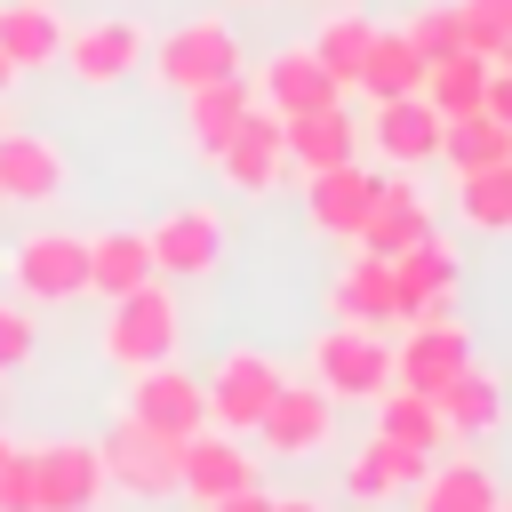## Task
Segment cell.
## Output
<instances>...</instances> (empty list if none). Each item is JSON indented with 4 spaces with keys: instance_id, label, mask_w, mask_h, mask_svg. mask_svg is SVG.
<instances>
[{
    "instance_id": "cell-42",
    "label": "cell",
    "mask_w": 512,
    "mask_h": 512,
    "mask_svg": "<svg viewBox=\"0 0 512 512\" xmlns=\"http://www.w3.org/2000/svg\"><path fill=\"white\" fill-rule=\"evenodd\" d=\"M8 80H16V64H8V56H0V88H8Z\"/></svg>"
},
{
    "instance_id": "cell-7",
    "label": "cell",
    "mask_w": 512,
    "mask_h": 512,
    "mask_svg": "<svg viewBox=\"0 0 512 512\" xmlns=\"http://www.w3.org/2000/svg\"><path fill=\"white\" fill-rule=\"evenodd\" d=\"M8 280H16V296H32V304L88 296V240H80V232H32V240L8 248Z\"/></svg>"
},
{
    "instance_id": "cell-19",
    "label": "cell",
    "mask_w": 512,
    "mask_h": 512,
    "mask_svg": "<svg viewBox=\"0 0 512 512\" xmlns=\"http://www.w3.org/2000/svg\"><path fill=\"white\" fill-rule=\"evenodd\" d=\"M344 88L320 72V56L312 48H280V56H264V72H256V104H272L280 120H296V112H320V104H336Z\"/></svg>"
},
{
    "instance_id": "cell-11",
    "label": "cell",
    "mask_w": 512,
    "mask_h": 512,
    "mask_svg": "<svg viewBox=\"0 0 512 512\" xmlns=\"http://www.w3.org/2000/svg\"><path fill=\"white\" fill-rule=\"evenodd\" d=\"M392 280H400V320H456V248L440 232L408 240L392 256Z\"/></svg>"
},
{
    "instance_id": "cell-22",
    "label": "cell",
    "mask_w": 512,
    "mask_h": 512,
    "mask_svg": "<svg viewBox=\"0 0 512 512\" xmlns=\"http://www.w3.org/2000/svg\"><path fill=\"white\" fill-rule=\"evenodd\" d=\"M368 136H376V152H384L392 168H424V160H440V112H432L424 96H384L376 120H368Z\"/></svg>"
},
{
    "instance_id": "cell-13",
    "label": "cell",
    "mask_w": 512,
    "mask_h": 512,
    "mask_svg": "<svg viewBox=\"0 0 512 512\" xmlns=\"http://www.w3.org/2000/svg\"><path fill=\"white\" fill-rule=\"evenodd\" d=\"M144 24H128V16H104V24H80V32H64V56L56 64H72V80H88V88H112V80H128L136 64H144Z\"/></svg>"
},
{
    "instance_id": "cell-15",
    "label": "cell",
    "mask_w": 512,
    "mask_h": 512,
    "mask_svg": "<svg viewBox=\"0 0 512 512\" xmlns=\"http://www.w3.org/2000/svg\"><path fill=\"white\" fill-rule=\"evenodd\" d=\"M256 480V456L240 448V432H224V424H200V432H184V496H232V488H248Z\"/></svg>"
},
{
    "instance_id": "cell-10",
    "label": "cell",
    "mask_w": 512,
    "mask_h": 512,
    "mask_svg": "<svg viewBox=\"0 0 512 512\" xmlns=\"http://www.w3.org/2000/svg\"><path fill=\"white\" fill-rule=\"evenodd\" d=\"M144 248H152V272H160V280H200V272H216V256H224V216H216V208H168V216L144 232Z\"/></svg>"
},
{
    "instance_id": "cell-17",
    "label": "cell",
    "mask_w": 512,
    "mask_h": 512,
    "mask_svg": "<svg viewBox=\"0 0 512 512\" xmlns=\"http://www.w3.org/2000/svg\"><path fill=\"white\" fill-rule=\"evenodd\" d=\"M328 312H336V320H352V328H392V320H400V280H392V256H368V248H360V256L336 272Z\"/></svg>"
},
{
    "instance_id": "cell-25",
    "label": "cell",
    "mask_w": 512,
    "mask_h": 512,
    "mask_svg": "<svg viewBox=\"0 0 512 512\" xmlns=\"http://www.w3.org/2000/svg\"><path fill=\"white\" fill-rule=\"evenodd\" d=\"M432 400H440V424H448V432H464V440H488V432L504 424V384H496L480 360H464Z\"/></svg>"
},
{
    "instance_id": "cell-5",
    "label": "cell",
    "mask_w": 512,
    "mask_h": 512,
    "mask_svg": "<svg viewBox=\"0 0 512 512\" xmlns=\"http://www.w3.org/2000/svg\"><path fill=\"white\" fill-rule=\"evenodd\" d=\"M96 456H104V480L128 488V496H176V480H184V440H168V432H152L136 416H120L96 440Z\"/></svg>"
},
{
    "instance_id": "cell-12",
    "label": "cell",
    "mask_w": 512,
    "mask_h": 512,
    "mask_svg": "<svg viewBox=\"0 0 512 512\" xmlns=\"http://www.w3.org/2000/svg\"><path fill=\"white\" fill-rule=\"evenodd\" d=\"M256 432H264L272 456H320L328 432H336V400H328L320 384H288V376H280V392H272V408L256 416Z\"/></svg>"
},
{
    "instance_id": "cell-9",
    "label": "cell",
    "mask_w": 512,
    "mask_h": 512,
    "mask_svg": "<svg viewBox=\"0 0 512 512\" xmlns=\"http://www.w3.org/2000/svg\"><path fill=\"white\" fill-rule=\"evenodd\" d=\"M216 168H224V184H232V192H272V184H280V168H288V120H280L272 104H248V112H240V128L224 136Z\"/></svg>"
},
{
    "instance_id": "cell-47",
    "label": "cell",
    "mask_w": 512,
    "mask_h": 512,
    "mask_svg": "<svg viewBox=\"0 0 512 512\" xmlns=\"http://www.w3.org/2000/svg\"><path fill=\"white\" fill-rule=\"evenodd\" d=\"M336 8H344V0H336Z\"/></svg>"
},
{
    "instance_id": "cell-30",
    "label": "cell",
    "mask_w": 512,
    "mask_h": 512,
    "mask_svg": "<svg viewBox=\"0 0 512 512\" xmlns=\"http://www.w3.org/2000/svg\"><path fill=\"white\" fill-rule=\"evenodd\" d=\"M480 96H488V56H472V48H448V56H432V64H424V104H432L440 120H456V112H480Z\"/></svg>"
},
{
    "instance_id": "cell-23",
    "label": "cell",
    "mask_w": 512,
    "mask_h": 512,
    "mask_svg": "<svg viewBox=\"0 0 512 512\" xmlns=\"http://www.w3.org/2000/svg\"><path fill=\"white\" fill-rule=\"evenodd\" d=\"M408 496H416V512H496V504H504L496 472H488V464H472V456L424 464V480H416Z\"/></svg>"
},
{
    "instance_id": "cell-37",
    "label": "cell",
    "mask_w": 512,
    "mask_h": 512,
    "mask_svg": "<svg viewBox=\"0 0 512 512\" xmlns=\"http://www.w3.org/2000/svg\"><path fill=\"white\" fill-rule=\"evenodd\" d=\"M32 360V312L24 304H0V376H16Z\"/></svg>"
},
{
    "instance_id": "cell-44",
    "label": "cell",
    "mask_w": 512,
    "mask_h": 512,
    "mask_svg": "<svg viewBox=\"0 0 512 512\" xmlns=\"http://www.w3.org/2000/svg\"><path fill=\"white\" fill-rule=\"evenodd\" d=\"M232 8H264V0H232Z\"/></svg>"
},
{
    "instance_id": "cell-40",
    "label": "cell",
    "mask_w": 512,
    "mask_h": 512,
    "mask_svg": "<svg viewBox=\"0 0 512 512\" xmlns=\"http://www.w3.org/2000/svg\"><path fill=\"white\" fill-rule=\"evenodd\" d=\"M200 512H272V496H264V488L248 480V488H232V496H208Z\"/></svg>"
},
{
    "instance_id": "cell-1",
    "label": "cell",
    "mask_w": 512,
    "mask_h": 512,
    "mask_svg": "<svg viewBox=\"0 0 512 512\" xmlns=\"http://www.w3.org/2000/svg\"><path fill=\"white\" fill-rule=\"evenodd\" d=\"M176 296L160 288V280H144V288H128V296H112V320H104V360L112 368H152V360H176Z\"/></svg>"
},
{
    "instance_id": "cell-35",
    "label": "cell",
    "mask_w": 512,
    "mask_h": 512,
    "mask_svg": "<svg viewBox=\"0 0 512 512\" xmlns=\"http://www.w3.org/2000/svg\"><path fill=\"white\" fill-rule=\"evenodd\" d=\"M400 32L416 40V56H424V64H432V56H448V48H464V16H456V0H432V8H416Z\"/></svg>"
},
{
    "instance_id": "cell-18",
    "label": "cell",
    "mask_w": 512,
    "mask_h": 512,
    "mask_svg": "<svg viewBox=\"0 0 512 512\" xmlns=\"http://www.w3.org/2000/svg\"><path fill=\"white\" fill-rule=\"evenodd\" d=\"M0 200H24V208L64 200V152L32 128H0Z\"/></svg>"
},
{
    "instance_id": "cell-20",
    "label": "cell",
    "mask_w": 512,
    "mask_h": 512,
    "mask_svg": "<svg viewBox=\"0 0 512 512\" xmlns=\"http://www.w3.org/2000/svg\"><path fill=\"white\" fill-rule=\"evenodd\" d=\"M368 208H376V176H368L360 160H336V168H320V176H304V216H312L320 232H336V240H352Z\"/></svg>"
},
{
    "instance_id": "cell-41",
    "label": "cell",
    "mask_w": 512,
    "mask_h": 512,
    "mask_svg": "<svg viewBox=\"0 0 512 512\" xmlns=\"http://www.w3.org/2000/svg\"><path fill=\"white\" fill-rule=\"evenodd\" d=\"M272 512H320L312 496H272Z\"/></svg>"
},
{
    "instance_id": "cell-36",
    "label": "cell",
    "mask_w": 512,
    "mask_h": 512,
    "mask_svg": "<svg viewBox=\"0 0 512 512\" xmlns=\"http://www.w3.org/2000/svg\"><path fill=\"white\" fill-rule=\"evenodd\" d=\"M456 16H464V48L496 64V48L512 40V0H456Z\"/></svg>"
},
{
    "instance_id": "cell-26",
    "label": "cell",
    "mask_w": 512,
    "mask_h": 512,
    "mask_svg": "<svg viewBox=\"0 0 512 512\" xmlns=\"http://www.w3.org/2000/svg\"><path fill=\"white\" fill-rule=\"evenodd\" d=\"M0 56H8L16 72L56 64V56H64V16H56V0H8V8H0Z\"/></svg>"
},
{
    "instance_id": "cell-46",
    "label": "cell",
    "mask_w": 512,
    "mask_h": 512,
    "mask_svg": "<svg viewBox=\"0 0 512 512\" xmlns=\"http://www.w3.org/2000/svg\"><path fill=\"white\" fill-rule=\"evenodd\" d=\"M496 512H512V504H496Z\"/></svg>"
},
{
    "instance_id": "cell-16",
    "label": "cell",
    "mask_w": 512,
    "mask_h": 512,
    "mask_svg": "<svg viewBox=\"0 0 512 512\" xmlns=\"http://www.w3.org/2000/svg\"><path fill=\"white\" fill-rule=\"evenodd\" d=\"M424 232H432L424 192H416L408 176H376V208L360 216L352 248H368V256H400V248H408V240H424Z\"/></svg>"
},
{
    "instance_id": "cell-48",
    "label": "cell",
    "mask_w": 512,
    "mask_h": 512,
    "mask_svg": "<svg viewBox=\"0 0 512 512\" xmlns=\"http://www.w3.org/2000/svg\"><path fill=\"white\" fill-rule=\"evenodd\" d=\"M0 128H8V120H0Z\"/></svg>"
},
{
    "instance_id": "cell-3",
    "label": "cell",
    "mask_w": 512,
    "mask_h": 512,
    "mask_svg": "<svg viewBox=\"0 0 512 512\" xmlns=\"http://www.w3.org/2000/svg\"><path fill=\"white\" fill-rule=\"evenodd\" d=\"M144 64H152V80H160V88L192 96V88H208V80L240 72V32H232L224 16H192V24H176L160 48H144Z\"/></svg>"
},
{
    "instance_id": "cell-29",
    "label": "cell",
    "mask_w": 512,
    "mask_h": 512,
    "mask_svg": "<svg viewBox=\"0 0 512 512\" xmlns=\"http://www.w3.org/2000/svg\"><path fill=\"white\" fill-rule=\"evenodd\" d=\"M144 280H160L144 232H96V240H88V288H96L104 304L128 296V288H144Z\"/></svg>"
},
{
    "instance_id": "cell-14",
    "label": "cell",
    "mask_w": 512,
    "mask_h": 512,
    "mask_svg": "<svg viewBox=\"0 0 512 512\" xmlns=\"http://www.w3.org/2000/svg\"><path fill=\"white\" fill-rule=\"evenodd\" d=\"M464 360H472L464 320H408V336L392 344V384H408V392H440Z\"/></svg>"
},
{
    "instance_id": "cell-4",
    "label": "cell",
    "mask_w": 512,
    "mask_h": 512,
    "mask_svg": "<svg viewBox=\"0 0 512 512\" xmlns=\"http://www.w3.org/2000/svg\"><path fill=\"white\" fill-rule=\"evenodd\" d=\"M280 376H288V368H280L272 352L232 344V352H224V360L200 376V392H208V424H224V432H240V440H248V432H256V416L272 408Z\"/></svg>"
},
{
    "instance_id": "cell-28",
    "label": "cell",
    "mask_w": 512,
    "mask_h": 512,
    "mask_svg": "<svg viewBox=\"0 0 512 512\" xmlns=\"http://www.w3.org/2000/svg\"><path fill=\"white\" fill-rule=\"evenodd\" d=\"M352 88H368V104H384V96H424V56H416V40H408V32H376Z\"/></svg>"
},
{
    "instance_id": "cell-31",
    "label": "cell",
    "mask_w": 512,
    "mask_h": 512,
    "mask_svg": "<svg viewBox=\"0 0 512 512\" xmlns=\"http://www.w3.org/2000/svg\"><path fill=\"white\" fill-rule=\"evenodd\" d=\"M376 432H392V440H408V448H424V456L448 440L440 400H432V392H408V384H384V392H376Z\"/></svg>"
},
{
    "instance_id": "cell-45",
    "label": "cell",
    "mask_w": 512,
    "mask_h": 512,
    "mask_svg": "<svg viewBox=\"0 0 512 512\" xmlns=\"http://www.w3.org/2000/svg\"><path fill=\"white\" fill-rule=\"evenodd\" d=\"M0 456H8V432H0Z\"/></svg>"
},
{
    "instance_id": "cell-27",
    "label": "cell",
    "mask_w": 512,
    "mask_h": 512,
    "mask_svg": "<svg viewBox=\"0 0 512 512\" xmlns=\"http://www.w3.org/2000/svg\"><path fill=\"white\" fill-rule=\"evenodd\" d=\"M352 144H360V128H352L344 96H336V104H320V112H296V120H288V168H304V176H320V168L352 160Z\"/></svg>"
},
{
    "instance_id": "cell-32",
    "label": "cell",
    "mask_w": 512,
    "mask_h": 512,
    "mask_svg": "<svg viewBox=\"0 0 512 512\" xmlns=\"http://www.w3.org/2000/svg\"><path fill=\"white\" fill-rule=\"evenodd\" d=\"M440 160L456 176L464 168H496V160H512V128L488 120V112H456V120H440Z\"/></svg>"
},
{
    "instance_id": "cell-2",
    "label": "cell",
    "mask_w": 512,
    "mask_h": 512,
    "mask_svg": "<svg viewBox=\"0 0 512 512\" xmlns=\"http://www.w3.org/2000/svg\"><path fill=\"white\" fill-rule=\"evenodd\" d=\"M312 384H320L328 400H376V392L392 384V344H384V328H352V320L320 328V336H312Z\"/></svg>"
},
{
    "instance_id": "cell-34",
    "label": "cell",
    "mask_w": 512,
    "mask_h": 512,
    "mask_svg": "<svg viewBox=\"0 0 512 512\" xmlns=\"http://www.w3.org/2000/svg\"><path fill=\"white\" fill-rule=\"evenodd\" d=\"M456 216H464L472 232H512V160L464 168V176H456Z\"/></svg>"
},
{
    "instance_id": "cell-33",
    "label": "cell",
    "mask_w": 512,
    "mask_h": 512,
    "mask_svg": "<svg viewBox=\"0 0 512 512\" xmlns=\"http://www.w3.org/2000/svg\"><path fill=\"white\" fill-rule=\"evenodd\" d=\"M368 40H376V24H368L360 8H336V16H328L312 40H304V48L320 56V72H328L336 88H352V80H360V56H368Z\"/></svg>"
},
{
    "instance_id": "cell-38",
    "label": "cell",
    "mask_w": 512,
    "mask_h": 512,
    "mask_svg": "<svg viewBox=\"0 0 512 512\" xmlns=\"http://www.w3.org/2000/svg\"><path fill=\"white\" fill-rule=\"evenodd\" d=\"M0 512H32V448L0 456Z\"/></svg>"
},
{
    "instance_id": "cell-24",
    "label": "cell",
    "mask_w": 512,
    "mask_h": 512,
    "mask_svg": "<svg viewBox=\"0 0 512 512\" xmlns=\"http://www.w3.org/2000/svg\"><path fill=\"white\" fill-rule=\"evenodd\" d=\"M256 104V88L240 80V72H224V80H208V88H192L184 96V136H192V152L200 160H216L224 152V136L240 128V112Z\"/></svg>"
},
{
    "instance_id": "cell-21",
    "label": "cell",
    "mask_w": 512,
    "mask_h": 512,
    "mask_svg": "<svg viewBox=\"0 0 512 512\" xmlns=\"http://www.w3.org/2000/svg\"><path fill=\"white\" fill-rule=\"evenodd\" d=\"M424 448H408V440H392V432H368V448H352V464H344V496H360V504H384V496H400V488H416L424 480Z\"/></svg>"
},
{
    "instance_id": "cell-6",
    "label": "cell",
    "mask_w": 512,
    "mask_h": 512,
    "mask_svg": "<svg viewBox=\"0 0 512 512\" xmlns=\"http://www.w3.org/2000/svg\"><path fill=\"white\" fill-rule=\"evenodd\" d=\"M104 456L96 440H40L32 448V512H96L104 504Z\"/></svg>"
},
{
    "instance_id": "cell-8",
    "label": "cell",
    "mask_w": 512,
    "mask_h": 512,
    "mask_svg": "<svg viewBox=\"0 0 512 512\" xmlns=\"http://www.w3.org/2000/svg\"><path fill=\"white\" fill-rule=\"evenodd\" d=\"M120 416L184 440V432L208 424V392H200V376H184L176 360H152V368H128V408H120Z\"/></svg>"
},
{
    "instance_id": "cell-39",
    "label": "cell",
    "mask_w": 512,
    "mask_h": 512,
    "mask_svg": "<svg viewBox=\"0 0 512 512\" xmlns=\"http://www.w3.org/2000/svg\"><path fill=\"white\" fill-rule=\"evenodd\" d=\"M480 112L512 128V64H488V96H480Z\"/></svg>"
},
{
    "instance_id": "cell-43",
    "label": "cell",
    "mask_w": 512,
    "mask_h": 512,
    "mask_svg": "<svg viewBox=\"0 0 512 512\" xmlns=\"http://www.w3.org/2000/svg\"><path fill=\"white\" fill-rule=\"evenodd\" d=\"M496 64H512V40H504V48H496Z\"/></svg>"
}]
</instances>
